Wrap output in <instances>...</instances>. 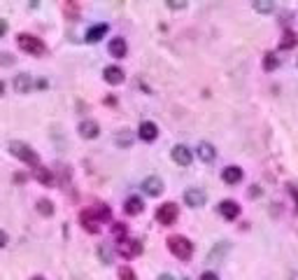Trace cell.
<instances>
[{
  "mask_svg": "<svg viewBox=\"0 0 298 280\" xmlns=\"http://www.w3.org/2000/svg\"><path fill=\"white\" fill-rule=\"evenodd\" d=\"M7 150H10V154H12V157L21 159V161H24V163H28V166H33V168H37V166H40V157H37V154H35V150H33L31 145L21 143V140H10Z\"/></svg>",
  "mask_w": 298,
  "mask_h": 280,
  "instance_id": "cell-1",
  "label": "cell"
},
{
  "mask_svg": "<svg viewBox=\"0 0 298 280\" xmlns=\"http://www.w3.org/2000/svg\"><path fill=\"white\" fill-rule=\"evenodd\" d=\"M16 45H19L21 51H26V54H31V56H42L47 51L45 42H42L40 38L31 35V33H21V35L16 38Z\"/></svg>",
  "mask_w": 298,
  "mask_h": 280,
  "instance_id": "cell-2",
  "label": "cell"
},
{
  "mask_svg": "<svg viewBox=\"0 0 298 280\" xmlns=\"http://www.w3.org/2000/svg\"><path fill=\"white\" fill-rule=\"evenodd\" d=\"M168 250L177 259H189L193 255V243L189 238H184V236H170L168 238Z\"/></svg>",
  "mask_w": 298,
  "mask_h": 280,
  "instance_id": "cell-3",
  "label": "cell"
},
{
  "mask_svg": "<svg viewBox=\"0 0 298 280\" xmlns=\"http://www.w3.org/2000/svg\"><path fill=\"white\" fill-rule=\"evenodd\" d=\"M101 215L96 213V208L91 210H82L80 213V224L84 227V231H89V234H98L101 231Z\"/></svg>",
  "mask_w": 298,
  "mask_h": 280,
  "instance_id": "cell-4",
  "label": "cell"
},
{
  "mask_svg": "<svg viewBox=\"0 0 298 280\" xmlns=\"http://www.w3.org/2000/svg\"><path fill=\"white\" fill-rule=\"evenodd\" d=\"M114 250L119 252L122 257H126V259H131V257H137L142 252V243L140 240H135V238H124V240H116V245H114Z\"/></svg>",
  "mask_w": 298,
  "mask_h": 280,
  "instance_id": "cell-5",
  "label": "cell"
},
{
  "mask_svg": "<svg viewBox=\"0 0 298 280\" xmlns=\"http://www.w3.org/2000/svg\"><path fill=\"white\" fill-rule=\"evenodd\" d=\"M177 215H180V210H177V206L175 203H163L161 208L156 210V219L161 224H175V219H177Z\"/></svg>",
  "mask_w": 298,
  "mask_h": 280,
  "instance_id": "cell-6",
  "label": "cell"
},
{
  "mask_svg": "<svg viewBox=\"0 0 298 280\" xmlns=\"http://www.w3.org/2000/svg\"><path fill=\"white\" fill-rule=\"evenodd\" d=\"M205 192H203V189H187V192H184V203L189 206V208H201V206H205Z\"/></svg>",
  "mask_w": 298,
  "mask_h": 280,
  "instance_id": "cell-7",
  "label": "cell"
},
{
  "mask_svg": "<svg viewBox=\"0 0 298 280\" xmlns=\"http://www.w3.org/2000/svg\"><path fill=\"white\" fill-rule=\"evenodd\" d=\"M172 159H175L177 166H191L193 154L187 145H175V147H172Z\"/></svg>",
  "mask_w": 298,
  "mask_h": 280,
  "instance_id": "cell-8",
  "label": "cell"
},
{
  "mask_svg": "<svg viewBox=\"0 0 298 280\" xmlns=\"http://www.w3.org/2000/svg\"><path fill=\"white\" fill-rule=\"evenodd\" d=\"M142 189H145V194H149V196H161L163 194V182L161 178H156V175H149V178H145V182H142Z\"/></svg>",
  "mask_w": 298,
  "mask_h": 280,
  "instance_id": "cell-9",
  "label": "cell"
},
{
  "mask_svg": "<svg viewBox=\"0 0 298 280\" xmlns=\"http://www.w3.org/2000/svg\"><path fill=\"white\" fill-rule=\"evenodd\" d=\"M103 77H105V82L112 84V87H119V84H124V80H126L124 70L122 68H116V66H107L105 72H103Z\"/></svg>",
  "mask_w": 298,
  "mask_h": 280,
  "instance_id": "cell-10",
  "label": "cell"
},
{
  "mask_svg": "<svg viewBox=\"0 0 298 280\" xmlns=\"http://www.w3.org/2000/svg\"><path fill=\"white\" fill-rule=\"evenodd\" d=\"M137 136H140L145 143H152V140L158 138V126L154 122H142L140 128H137Z\"/></svg>",
  "mask_w": 298,
  "mask_h": 280,
  "instance_id": "cell-11",
  "label": "cell"
},
{
  "mask_svg": "<svg viewBox=\"0 0 298 280\" xmlns=\"http://www.w3.org/2000/svg\"><path fill=\"white\" fill-rule=\"evenodd\" d=\"M219 213H222V217H226V219H237V215H240V206L231 199L222 201V203H219Z\"/></svg>",
  "mask_w": 298,
  "mask_h": 280,
  "instance_id": "cell-12",
  "label": "cell"
},
{
  "mask_svg": "<svg viewBox=\"0 0 298 280\" xmlns=\"http://www.w3.org/2000/svg\"><path fill=\"white\" fill-rule=\"evenodd\" d=\"M98 133H101V128H98V124L91 122V119H84V122L80 124V136L86 138V140H93V138H98Z\"/></svg>",
  "mask_w": 298,
  "mask_h": 280,
  "instance_id": "cell-13",
  "label": "cell"
},
{
  "mask_svg": "<svg viewBox=\"0 0 298 280\" xmlns=\"http://www.w3.org/2000/svg\"><path fill=\"white\" fill-rule=\"evenodd\" d=\"M107 24H98V26H91L89 31H86V42L89 45H93V42H101L103 40V35H107Z\"/></svg>",
  "mask_w": 298,
  "mask_h": 280,
  "instance_id": "cell-14",
  "label": "cell"
},
{
  "mask_svg": "<svg viewBox=\"0 0 298 280\" xmlns=\"http://www.w3.org/2000/svg\"><path fill=\"white\" fill-rule=\"evenodd\" d=\"M222 180L226 184H237L240 180H243V168H240V166H228V168H224Z\"/></svg>",
  "mask_w": 298,
  "mask_h": 280,
  "instance_id": "cell-15",
  "label": "cell"
},
{
  "mask_svg": "<svg viewBox=\"0 0 298 280\" xmlns=\"http://www.w3.org/2000/svg\"><path fill=\"white\" fill-rule=\"evenodd\" d=\"M14 89H16V94H28V91H31V89H33L31 75H26V72L16 75V77H14Z\"/></svg>",
  "mask_w": 298,
  "mask_h": 280,
  "instance_id": "cell-16",
  "label": "cell"
},
{
  "mask_svg": "<svg viewBox=\"0 0 298 280\" xmlns=\"http://www.w3.org/2000/svg\"><path fill=\"white\" fill-rule=\"evenodd\" d=\"M124 210H126V215H140L142 210H145V203H142L140 196H128Z\"/></svg>",
  "mask_w": 298,
  "mask_h": 280,
  "instance_id": "cell-17",
  "label": "cell"
},
{
  "mask_svg": "<svg viewBox=\"0 0 298 280\" xmlns=\"http://www.w3.org/2000/svg\"><path fill=\"white\" fill-rule=\"evenodd\" d=\"M126 40L124 38H112V42H110V54L112 56H116V59H124L126 56Z\"/></svg>",
  "mask_w": 298,
  "mask_h": 280,
  "instance_id": "cell-18",
  "label": "cell"
},
{
  "mask_svg": "<svg viewBox=\"0 0 298 280\" xmlns=\"http://www.w3.org/2000/svg\"><path fill=\"white\" fill-rule=\"evenodd\" d=\"M214 157H217V152H214V147L210 143H201V145H198V159H201L203 163L214 161Z\"/></svg>",
  "mask_w": 298,
  "mask_h": 280,
  "instance_id": "cell-19",
  "label": "cell"
},
{
  "mask_svg": "<svg viewBox=\"0 0 298 280\" xmlns=\"http://www.w3.org/2000/svg\"><path fill=\"white\" fill-rule=\"evenodd\" d=\"M33 175H35V180H37V182H42L45 187H51V184H54V175H51L47 168H42V166L33 168Z\"/></svg>",
  "mask_w": 298,
  "mask_h": 280,
  "instance_id": "cell-20",
  "label": "cell"
},
{
  "mask_svg": "<svg viewBox=\"0 0 298 280\" xmlns=\"http://www.w3.org/2000/svg\"><path fill=\"white\" fill-rule=\"evenodd\" d=\"M277 66H280V56L273 54V51H268V54L263 56V68H266V70H275Z\"/></svg>",
  "mask_w": 298,
  "mask_h": 280,
  "instance_id": "cell-21",
  "label": "cell"
},
{
  "mask_svg": "<svg viewBox=\"0 0 298 280\" xmlns=\"http://www.w3.org/2000/svg\"><path fill=\"white\" fill-rule=\"evenodd\" d=\"M116 145H119V147H128V145L133 143V133L128 131V128H124L122 133H119V136H116V140H114Z\"/></svg>",
  "mask_w": 298,
  "mask_h": 280,
  "instance_id": "cell-22",
  "label": "cell"
},
{
  "mask_svg": "<svg viewBox=\"0 0 298 280\" xmlns=\"http://www.w3.org/2000/svg\"><path fill=\"white\" fill-rule=\"evenodd\" d=\"M296 35H293V33L291 31H287V33H284V38H282V40H280V49H291V47H296Z\"/></svg>",
  "mask_w": 298,
  "mask_h": 280,
  "instance_id": "cell-23",
  "label": "cell"
},
{
  "mask_svg": "<svg viewBox=\"0 0 298 280\" xmlns=\"http://www.w3.org/2000/svg\"><path fill=\"white\" fill-rule=\"evenodd\" d=\"M112 236H114L116 240H124V238H126V224H122V222H114V224H112Z\"/></svg>",
  "mask_w": 298,
  "mask_h": 280,
  "instance_id": "cell-24",
  "label": "cell"
},
{
  "mask_svg": "<svg viewBox=\"0 0 298 280\" xmlns=\"http://www.w3.org/2000/svg\"><path fill=\"white\" fill-rule=\"evenodd\" d=\"M98 255H101L103 264H112V252H110V245H107V243L98 245Z\"/></svg>",
  "mask_w": 298,
  "mask_h": 280,
  "instance_id": "cell-25",
  "label": "cell"
},
{
  "mask_svg": "<svg viewBox=\"0 0 298 280\" xmlns=\"http://www.w3.org/2000/svg\"><path fill=\"white\" fill-rule=\"evenodd\" d=\"M254 10H256V12H263V14H268V12H273V10H275V5L270 3V0H256V3H254Z\"/></svg>",
  "mask_w": 298,
  "mask_h": 280,
  "instance_id": "cell-26",
  "label": "cell"
},
{
  "mask_svg": "<svg viewBox=\"0 0 298 280\" xmlns=\"http://www.w3.org/2000/svg\"><path fill=\"white\" fill-rule=\"evenodd\" d=\"M37 210H40L45 217H51V215H54V206H51L49 199H42L40 203H37Z\"/></svg>",
  "mask_w": 298,
  "mask_h": 280,
  "instance_id": "cell-27",
  "label": "cell"
},
{
  "mask_svg": "<svg viewBox=\"0 0 298 280\" xmlns=\"http://www.w3.org/2000/svg\"><path fill=\"white\" fill-rule=\"evenodd\" d=\"M119 280H137V275L133 273V269L122 266V269H119Z\"/></svg>",
  "mask_w": 298,
  "mask_h": 280,
  "instance_id": "cell-28",
  "label": "cell"
},
{
  "mask_svg": "<svg viewBox=\"0 0 298 280\" xmlns=\"http://www.w3.org/2000/svg\"><path fill=\"white\" fill-rule=\"evenodd\" d=\"M77 14H80V5L68 3V5H66V16H68V19H77Z\"/></svg>",
  "mask_w": 298,
  "mask_h": 280,
  "instance_id": "cell-29",
  "label": "cell"
},
{
  "mask_svg": "<svg viewBox=\"0 0 298 280\" xmlns=\"http://www.w3.org/2000/svg\"><path fill=\"white\" fill-rule=\"evenodd\" d=\"M201 280H219V275L212 273V271H205V273L201 275Z\"/></svg>",
  "mask_w": 298,
  "mask_h": 280,
  "instance_id": "cell-30",
  "label": "cell"
},
{
  "mask_svg": "<svg viewBox=\"0 0 298 280\" xmlns=\"http://www.w3.org/2000/svg\"><path fill=\"white\" fill-rule=\"evenodd\" d=\"M168 7H170V10H184L187 3H168Z\"/></svg>",
  "mask_w": 298,
  "mask_h": 280,
  "instance_id": "cell-31",
  "label": "cell"
},
{
  "mask_svg": "<svg viewBox=\"0 0 298 280\" xmlns=\"http://www.w3.org/2000/svg\"><path fill=\"white\" fill-rule=\"evenodd\" d=\"M7 245V234L5 231H0V248H5Z\"/></svg>",
  "mask_w": 298,
  "mask_h": 280,
  "instance_id": "cell-32",
  "label": "cell"
},
{
  "mask_svg": "<svg viewBox=\"0 0 298 280\" xmlns=\"http://www.w3.org/2000/svg\"><path fill=\"white\" fill-rule=\"evenodd\" d=\"M7 33V21H0V35H5Z\"/></svg>",
  "mask_w": 298,
  "mask_h": 280,
  "instance_id": "cell-33",
  "label": "cell"
},
{
  "mask_svg": "<svg viewBox=\"0 0 298 280\" xmlns=\"http://www.w3.org/2000/svg\"><path fill=\"white\" fill-rule=\"evenodd\" d=\"M158 280H175V278H172L170 273H161V275H158Z\"/></svg>",
  "mask_w": 298,
  "mask_h": 280,
  "instance_id": "cell-34",
  "label": "cell"
},
{
  "mask_svg": "<svg viewBox=\"0 0 298 280\" xmlns=\"http://www.w3.org/2000/svg\"><path fill=\"white\" fill-rule=\"evenodd\" d=\"M35 87H37V89H47V82H45V80H40V82H35Z\"/></svg>",
  "mask_w": 298,
  "mask_h": 280,
  "instance_id": "cell-35",
  "label": "cell"
},
{
  "mask_svg": "<svg viewBox=\"0 0 298 280\" xmlns=\"http://www.w3.org/2000/svg\"><path fill=\"white\" fill-rule=\"evenodd\" d=\"M31 280H45V278H40V275H35V278H31Z\"/></svg>",
  "mask_w": 298,
  "mask_h": 280,
  "instance_id": "cell-36",
  "label": "cell"
},
{
  "mask_svg": "<svg viewBox=\"0 0 298 280\" xmlns=\"http://www.w3.org/2000/svg\"><path fill=\"white\" fill-rule=\"evenodd\" d=\"M296 66H298V61H296Z\"/></svg>",
  "mask_w": 298,
  "mask_h": 280,
  "instance_id": "cell-37",
  "label": "cell"
}]
</instances>
